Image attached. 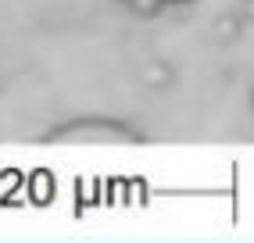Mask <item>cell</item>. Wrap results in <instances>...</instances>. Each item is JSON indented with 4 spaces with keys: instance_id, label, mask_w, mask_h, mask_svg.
I'll return each mask as SVG.
<instances>
[{
    "instance_id": "6da1fadb",
    "label": "cell",
    "mask_w": 254,
    "mask_h": 243,
    "mask_svg": "<svg viewBox=\"0 0 254 243\" xmlns=\"http://www.w3.org/2000/svg\"><path fill=\"white\" fill-rule=\"evenodd\" d=\"M43 143H64V147H143L147 136L129 125L126 118L111 115H79L43 132Z\"/></svg>"
},
{
    "instance_id": "7a4b0ae2",
    "label": "cell",
    "mask_w": 254,
    "mask_h": 243,
    "mask_svg": "<svg viewBox=\"0 0 254 243\" xmlns=\"http://www.w3.org/2000/svg\"><path fill=\"white\" fill-rule=\"evenodd\" d=\"M122 7L132 18H158L165 11V0H122Z\"/></svg>"
},
{
    "instance_id": "3957f363",
    "label": "cell",
    "mask_w": 254,
    "mask_h": 243,
    "mask_svg": "<svg viewBox=\"0 0 254 243\" xmlns=\"http://www.w3.org/2000/svg\"><path fill=\"white\" fill-rule=\"evenodd\" d=\"M190 4H197V0H165V7H190Z\"/></svg>"
}]
</instances>
